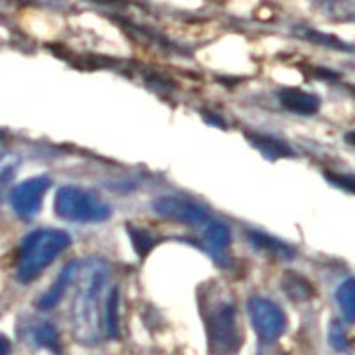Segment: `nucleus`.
I'll list each match as a JSON object with an SVG mask.
<instances>
[{
  "label": "nucleus",
  "mask_w": 355,
  "mask_h": 355,
  "mask_svg": "<svg viewBox=\"0 0 355 355\" xmlns=\"http://www.w3.org/2000/svg\"><path fill=\"white\" fill-rule=\"evenodd\" d=\"M11 350H12L11 339H9L6 334H2V332H0V355H9V354H11Z\"/></svg>",
  "instance_id": "4be33fe9"
},
{
  "label": "nucleus",
  "mask_w": 355,
  "mask_h": 355,
  "mask_svg": "<svg viewBox=\"0 0 355 355\" xmlns=\"http://www.w3.org/2000/svg\"><path fill=\"white\" fill-rule=\"evenodd\" d=\"M323 174H325V180L331 185L338 187V189L345 190V192H350V194H355V174L332 173V171H325Z\"/></svg>",
  "instance_id": "aec40b11"
},
{
  "label": "nucleus",
  "mask_w": 355,
  "mask_h": 355,
  "mask_svg": "<svg viewBox=\"0 0 355 355\" xmlns=\"http://www.w3.org/2000/svg\"><path fill=\"white\" fill-rule=\"evenodd\" d=\"M2 137H4V133H2V132H0V139H2Z\"/></svg>",
  "instance_id": "393cba45"
},
{
  "label": "nucleus",
  "mask_w": 355,
  "mask_h": 355,
  "mask_svg": "<svg viewBox=\"0 0 355 355\" xmlns=\"http://www.w3.org/2000/svg\"><path fill=\"white\" fill-rule=\"evenodd\" d=\"M245 137L268 160H277V158H286L295 155L286 142L279 141L272 135H266V133H247Z\"/></svg>",
  "instance_id": "ddd939ff"
},
{
  "label": "nucleus",
  "mask_w": 355,
  "mask_h": 355,
  "mask_svg": "<svg viewBox=\"0 0 355 355\" xmlns=\"http://www.w3.org/2000/svg\"><path fill=\"white\" fill-rule=\"evenodd\" d=\"M320 15L336 24H355V0H316Z\"/></svg>",
  "instance_id": "f8f14e48"
},
{
  "label": "nucleus",
  "mask_w": 355,
  "mask_h": 355,
  "mask_svg": "<svg viewBox=\"0 0 355 355\" xmlns=\"http://www.w3.org/2000/svg\"><path fill=\"white\" fill-rule=\"evenodd\" d=\"M279 101L288 112L297 116H315L322 107V100L316 94L300 87H283L279 91Z\"/></svg>",
  "instance_id": "6e6552de"
},
{
  "label": "nucleus",
  "mask_w": 355,
  "mask_h": 355,
  "mask_svg": "<svg viewBox=\"0 0 355 355\" xmlns=\"http://www.w3.org/2000/svg\"><path fill=\"white\" fill-rule=\"evenodd\" d=\"M201 242L205 249L210 252L214 258H220L227 252L231 245V231L230 227L220 220L210 218L202 227Z\"/></svg>",
  "instance_id": "9d476101"
},
{
  "label": "nucleus",
  "mask_w": 355,
  "mask_h": 355,
  "mask_svg": "<svg viewBox=\"0 0 355 355\" xmlns=\"http://www.w3.org/2000/svg\"><path fill=\"white\" fill-rule=\"evenodd\" d=\"M119 299H121L119 288L114 286L107 295L105 311H103V332L110 339L119 336Z\"/></svg>",
  "instance_id": "dca6fc26"
},
{
  "label": "nucleus",
  "mask_w": 355,
  "mask_h": 355,
  "mask_svg": "<svg viewBox=\"0 0 355 355\" xmlns=\"http://www.w3.org/2000/svg\"><path fill=\"white\" fill-rule=\"evenodd\" d=\"M329 339H331V345L336 348L338 352H345L347 350L348 343L347 338H345L343 329L339 327L338 323H332L331 325V332H329Z\"/></svg>",
  "instance_id": "412c9836"
},
{
  "label": "nucleus",
  "mask_w": 355,
  "mask_h": 355,
  "mask_svg": "<svg viewBox=\"0 0 355 355\" xmlns=\"http://www.w3.org/2000/svg\"><path fill=\"white\" fill-rule=\"evenodd\" d=\"M110 266L105 259L87 258L75 275L71 331L78 343L96 347L103 338V311L109 295Z\"/></svg>",
  "instance_id": "f257e3e1"
},
{
  "label": "nucleus",
  "mask_w": 355,
  "mask_h": 355,
  "mask_svg": "<svg viewBox=\"0 0 355 355\" xmlns=\"http://www.w3.org/2000/svg\"><path fill=\"white\" fill-rule=\"evenodd\" d=\"M205 327L211 355H239L243 343L236 306L224 291H215L206 297Z\"/></svg>",
  "instance_id": "f03ea898"
},
{
  "label": "nucleus",
  "mask_w": 355,
  "mask_h": 355,
  "mask_svg": "<svg viewBox=\"0 0 355 355\" xmlns=\"http://www.w3.org/2000/svg\"><path fill=\"white\" fill-rule=\"evenodd\" d=\"M247 240L256 250L263 252V254H268L272 258L284 259V261H290L295 258V249L290 247L288 243H284L283 240L275 239L272 234H266L263 231L249 230L247 231Z\"/></svg>",
  "instance_id": "9b49d317"
},
{
  "label": "nucleus",
  "mask_w": 355,
  "mask_h": 355,
  "mask_svg": "<svg viewBox=\"0 0 355 355\" xmlns=\"http://www.w3.org/2000/svg\"><path fill=\"white\" fill-rule=\"evenodd\" d=\"M69 245H71V236L62 230L43 227L28 233L21 240L20 252H18L17 279L24 284L33 283Z\"/></svg>",
  "instance_id": "7ed1b4c3"
},
{
  "label": "nucleus",
  "mask_w": 355,
  "mask_h": 355,
  "mask_svg": "<svg viewBox=\"0 0 355 355\" xmlns=\"http://www.w3.org/2000/svg\"><path fill=\"white\" fill-rule=\"evenodd\" d=\"M53 210L57 217L80 224H98L110 218L112 208L94 190L84 187L64 185L55 192Z\"/></svg>",
  "instance_id": "20e7f679"
},
{
  "label": "nucleus",
  "mask_w": 355,
  "mask_h": 355,
  "mask_svg": "<svg viewBox=\"0 0 355 355\" xmlns=\"http://www.w3.org/2000/svg\"><path fill=\"white\" fill-rule=\"evenodd\" d=\"M281 288L288 299L293 302H307L315 297V286L299 272H284L281 279Z\"/></svg>",
  "instance_id": "4468645a"
},
{
  "label": "nucleus",
  "mask_w": 355,
  "mask_h": 355,
  "mask_svg": "<svg viewBox=\"0 0 355 355\" xmlns=\"http://www.w3.org/2000/svg\"><path fill=\"white\" fill-rule=\"evenodd\" d=\"M293 34L297 37L304 41H309L313 44H320V46H325V49H332V50H339V52H354V46L345 41H341L339 37L331 36V34L320 33L316 28L311 27H295Z\"/></svg>",
  "instance_id": "2eb2a0df"
},
{
  "label": "nucleus",
  "mask_w": 355,
  "mask_h": 355,
  "mask_svg": "<svg viewBox=\"0 0 355 355\" xmlns=\"http://www.w3.org/2000/svg\"><path fill=\"white\" fill-rule=\"evenodd\" d=\"M11 2H20V4H31V2H36V0H11Z\"/></svg>",
  "instance_id": "b1692460"
},
{
  "label": "nucleus",
  "mask_w": 355,
  "mask_h": 355,
  "mask_svg": "<svg viewBox=\"0 0 355 355\" xmlns=\"http://www.w3.org/2000/svg\"><path fill=\"white\" fill-rule=\"evenodd\" d=\"M151 208L155 214L167 220L182 222V224H190V226H205L211 218L205 206L190 201V199L178 198V196H160L151 202Z\"/></svg>",
  "instance_id": "0eeeda50"
},
{
  "label": "nucleus",
  "mask_w": 355,
  "mask_h": 355,
  "mask_svg": "<svg viewBox=\"0 0 355 355\" xmlns=\"http://www.w3.org/2000/svg\"><path fill=\"white\" fill-rule=\"evenodd\" d=\"M336 304L347 323L355 322V277L345 279L336 288Z\"/></svg>",
  "instance_id": "f3484780"
},
{
  "label": "nucleus",
  "mask_w": 355,
  "mask_h": 355,
  "mask_svg": "<svg viewBox=\"0 0 355 355\" xmlns=\"http://www.w3.org/2000/svg\"><path fill=\"white\" fill-rule=\"evenodd\" d=\"M247 309L256 336L261 343H275L284 334L288 325L286 315L274 300L266 297H252L247 302Z\"/></svg>",
  "instance_id": "39448f33"
},
{
  "label": "nucleus",
  "mask_w": 355,
  "mask_h": 355,
  "mask_svg": "<svg viewBox=\"0 0 355 355\" xmlns=\"http://www.w3.org/2000/svg\"><path fill=\"white\" fill-rule=\"evenodd\" d=\"M128 234H130V240H132L135 252H137L141 258H146V256H148V252H150L155 245L153 239H151L150 234L146 233L144 230H139V227H128Z\"/></svg>",
  "instance_id": "6ab92c4d"
},
{
  "label": "nucleus",
  "mask_w": 355,
  "mask_h": 355,
  "mask_svg": "<svg viewBox=\"0 0 355 355\" xmlns=\"http://www.w3.org/2000/svg\"><path fill=\"white\" fill-rule=\"evenodd\" d=\"M78 266H80V263L71 261V263H68V265H66L61 272H59V275H57V279H55V283H53L52 286H50L49 290L44 291L40 299L36 300L37 309L50 311V309H53L57 304L61 302V299L64 297L66 288H68L69 284L75 281V275H77V272H78Z\"/></svg>",
  "instance_id": "1a4fd4ad"
},
{
  "label": "nucleus",
  "mask_w": 355,
  "mask_h": 355,
  "mask_svg": "<svg viewBox=\"0 0 355 355\" xmlns=\"http://www.w3.org/2000/svg\"><path fill=\"white\" fill-rule=\"evenodd\" d=\"M31 338L34 343L41 348H46L55 355H61V339H59V331L53 323L41 322L31 331Z\"/></svg>",
  "instance_id": "a211bd4d"
},
{
  "label": "nucleus",
  "mask_w": 355,
  "mask_h": 355,
  "mask_svg": "<svg viewBox=\"0 0 355 355\" xmlns=\"http://www.w3.org/2000/svg\"><path fill=\"white\" fill-rule=\"evenodd\" d=\"M50 187H52V180L46 174L27 178L21 183H18L9 196L12 211L25 220L34 218L41 211L44 196L50 190Z\"/></svg>",
  "instance_id": "423d86ee"
},
{
  "label": "nucleus",
  "mask_w": 355,
  "mask_h": 355,
  "mask_svg": "<svg viewBox=\"0 0 355 355\" xmlns=\"http://www.w3.org/2000/svg\"><path fill=\"white\" fill-rule=\"evenodd\" d=\"M345 141H347L352 148H355V130H350V132L345 135Z\"/></svg>",
  "instance_id": "5701e85b"
}]
</instances>
